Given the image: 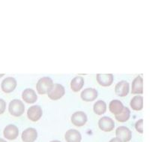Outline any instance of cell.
I'll return each mask as SVG.
<instances>
[{"instance_id":"cell-22","label":"cell","mask_w":150,"mask_h":142,"mask_svg":"<svg viewBox=\"0 0 150 142\" xmlns=\"http://www.w3.org/2000/svg\"><path fill=\"white\" fill-rule=\"evenodd\" d=\"M135 128H136V130L138 132H140V134L143 133V119H140V120H137L135 124Z\"/></svg>"},{"instance_id":"cell-16","label":"cell","mask_w":150,"mask_h":142,"mask_svg":"<svg viewBox=\"0 0 150 142\" xmlns=\"http://www.w3.org/2000/svg\"><path fill=\"white\" fill-rule=\"evenodd\" d=\"M22 98L24 102L28 104H33L38 99L36 92L33 89H29V88L24 89L22 93Z\"/></svg>"},{"instance_id":"cell-18","label":"cell","mask_w":150,"mask_h":142,"mask_svg":"<svg viewBox=\"0 0 150 142\" xmlns=\"http://www.w3.org/2000/svg\"><path fill=\"white\" fill-rule=\"evenodd\" d=\"M84 84V79L81 76H77L71 81V89L72 91L77 92L82 89Z\"/></svg>"},{"instance_id":"cell-12","label":"cell","mask_w":150,"mask_h":142,"mask_svg":"<svg viewBox=\"0 0 150 142\" xmlns=\"http://www.w3.org/2000/svg\"><path fill=\"white\" fill-rule=\"evenodd\" d=\"M96 78L98 83L102 87H109L113 82L112 74H98Z\"/></svg>"},{"instance_id":"cell-13","label":"cell","mask_w":150,"mask_h":142,"mask_svg":"<svg viewBox=\"0 0 150 142\" xmlns=\"http://www.w3.org/2000/svg\"><path fill=\"white\" fill-rule=\"evenodd\" d=\"M65 138L67 142H80L82 140V136L79 131L71 129L65 132Z\"/></svg>"},{"instance_id":"cell-14","label":"cell","mask_w":150,"mask_h":142,"mask_svg":"<svg viewBox=\"0 0 150 142\" xmlns=\"http://www.w3.org/2000/svg\"><path fill=\"white\" fill-rule=\"evenodd\" d=\"M143 79L141 76H137L134 78L131 86V93L133 94H143Z\"/></svg>"},{"instance_id":"cell-20","label":"cell","mask_w":150,"mask_h":142,"mask_svg":"<svg viewBox=\"0 0 150 142\" xmlns=\"http://www.w3.org/2000/svg\"><path fill=\"white\" fill-rule=\"evenodd\" d=\"M94 112L97 115H102L107 111V104L102 100H98L94 104Z\"/></svg>"},{"instance_id":"cell-9","label":"cell","mask_w":150,"mask_h":142,"mask_svg":"<svg viewBox=\"0 0 150 142\" xmlns=\"http://www.w3.org/2000/svg\"><path fill=\"white\" fill-rule=\"evenodd\" d=\"M3 135L4 137L8 140H14L18 137L19 129L15 125L10 124L4 129Z\"/></svg>"},{"instance_id":"cell-6","label":"cell","mask_w":150,"mask_h":142,"mask_svg":"<svg viewBox=\"0 0 150 142\" xmlns=\"http://www.w3.org/2000/svg\"><path fill=\"white\" fill-rule=\"evenodd\" d=\"M42 114V109L39 105H33L27 111L28 118L33 122H37L38 120H39Z\"/></svg>"},{"instance_id":"cell-23","label":"cell","mask_w":150,"mask_h":142,"mask_svg":"<svg viewBox=\"0 0 150 142\" xmlns=\"http://www.w3.org/2000/svg\"><path fill=\"white\" fill-rule=\"evenodd\" d=\"M5 109H6V103L3 99H0V115L5 112Z\"/></svg>"},{"instance_id":"cell-15","label":"cell","mask_w":150,"mask_h":142,"mask_svg":"<svg viewBox=\"0 0 150 142\" xmlns=\"http://www.w3.org/2000/svg\"><path fill=\"white\" fill-rule=\"evenodd\" d=\"M80 96L83 101L92 102L98 97V91L94 88H86L81 92Z\"/></svg>"},{"instance_id":"cell-25","label":"cell","mask_w":150,"mask_h":142,"mask_svg":"<svg viewBox=\"0 0 150 142\" xmlns=\"http://www.w3.org/2000/svg\"><path fill=\"white\" fill-rule=\"evenodd\" d=\"M0 142H7L5 140H4V139L2 138H0Z\"/></svg>"},{"instance_id":"cell-24","label":"cell","mask_w":150,"mask_h":142,"mask_svg":"<svg viewBox=\"0 0 150 142\" xmlns=\"http://www.w3.org/2000/svg\"><path fill=\"white\" fill-rule=\"evenodd\" d=\"M109 142H122L120 139H118L117 138H112Z\"/></svg>"},{"instance_id":"cell-26","label":"cell","mask_w":150,"mask_h":142,"mask_svg":"<svg viewBox=\"0 0 150 142\" xmlns=\"http://www.w3.org/2000/svg\"><path fill=\"white\" fill-rule=\"evenodd\" d=\"M4 75H5V74H0V77H3Z\"/></svg>"},{"instance_id":"cell-19","label":"cell","mask_w":150,"mask_h":142,"mask_svg":"<svg viewBox=\"0 0 150 142\" xmlns=\"http://www.w3.org/2000/svg\"><path fill=\"white\" fill-rule=\"evenodd\" d=\"M131 108L134 111H140L143 108V98L141 96H136L131 100L130 102Z\"/></svg>"},{"instance_id":"cell-7","label":"cell","mask_w":150,"mask_h":142,"mask_svg":"<svg viewBox=\"0 0 150 142\" xmlns=\"http://www.w3.org/2000/svg\"><path fill=\"white\" fill-rule=\"evenodd\" d=\"M71 121L76 126L81 127L86 123L87 116L83 111H77L72 114Z\"/></svg>"},{"instance_id":"cell-2","label":"cell","mask_w":150,"mask_h":142,"mask_svg":"<svg viewBox=\"0 0 150 142\" xmlns=\"http://www.w3.org/2000/svg\"><path fill=\"white\" fill-rule=\"evenodd\" d=\"M8 111L12 116L18 117L21 116L25 111V105L21 100L14 99L9 104Z\"/></svg>"},{"instance_id":"cell-10","label":"cell","mask_w":150,"mask_h":142,"mask_svg":"<svg viewBox=\"0 0 150 142\" xmlns=\"http://www.w3.org/2000/svg\"><path fill=\"white\" fill-rule=\"evenodd\" d=\"M129 92V84L126 81H122L118 83L115 87V92L118 96L125 97Z\"/></svg>"},{"instance_id":"cell-21","label":"cell","mask_w":150,"mask_h":142,"mask_svg":"<svg viewBox=\"0 0 150 142\" xmlns=\"http://www.w3.org/2000/svg\"><path fill=\"white\" fill-rule=\"evenodd\" d=\"M130 114H131L130 110L126 107H124L122 111L119 115L115 116V117H116L117 121L120 122V123H124V122H126L127 120H128V119L130 118Z\"/></svg>"},{"instance_id":"cell-17","label":"cell","mask_w":150,"mask_h":142,"mask_svg":"<svg viewBox=\"0 0 150 142\" xmlns=\"http://www.w3.org/2000/svg\"><path fill=\"white\" fill-rule=\"evenodd\" d=\"M109 109L111 113L116 116L122 111L123 109H124V105H123L122 102H120V100H112L110 102Z\"/></svg>"},{"instance_id":"cell-1","label":"cell","mask_w":150,"mask_h":142,"mask_svg":"<svg viewBox=\"0 0 150 142\" xmlns=\"http://www.w3.org/2000/svg\"><path fill=\"white\" fill-rule=\"evenodd\" d=\"M53 85V80L50 77H44L38 80L36 84V89L39 94L45 95L50 90Z\"/></svg>"},{"instance_id":"cell-27","label":"cell","mask_w":150,"mask_h":142,"mask_svg":"<svg viewBox=\"0 0 150 142\" xmlns=\"http://www.w3.org/2000/svg\"><path fill=\"white\" fill-rule=\"evenodd\" d=\"M50 142H61V141H56V140H54V141H50Z\"/></svg>"},{"instance_id":"cell-4","label":"cell","mask_w":150,"mask_h":142,"mask_svg":"<svg viewBox=\"0 0 150 142\" xmlns=\"http://www.w3.org/2000/svg\"><path fill=\"white\" fill-rule=\"evenodd\" d=\"M116 135L122 142H128L131 141L132 133L129 129L125 126H120L116 129Z\"/></svg>"},{"instance_id":"cell-3","label":"cell","mask_w":150,"mask_h":142,"mask_svg":"<svg viewBox=\"0 0 150 142\" xmlns=\"http://www.w3.org/2000/svg\"><path fill=\"white\" fill-rule=\"evenodd\" d=\"M65 93V89L63 86L59 84H54L47 92L48 97L51 100H58L63 97Z\"/></svg>"},{"instance_id":"cell-11","label":"cell","mask_w":150,"mask_h":142,"mask_svg":"<svg viewBox=\"0 0 150 142\" xmlns=\"http://www.w3.org/2000/svg\"><path fill=\"white\" fill-rule=\"evenodd\" d=\"M23 142H34L38 138V132L34 128H28L23 132L21 135Z\"/></svg>"},{"instance_id":"cell-8","label":"cell","mask_w":150,"mask_h":142,"mask_svg":"<svg viewBox=\"0 0 150 142\" xmlns=\"http://www.w3.org/2000/svg\"><path fill=\"white\" fill-rule=\"evenodd\" d=\"M17 87V81L16 79L12 77H6L2 81L1 87L2 91L5 93H10L15 89Z\"/></svg>"},{"instance_id":"cell-5","label":"cell","mask_w":150,"mask_h":142,"mask_svg":"<svg viewBox=\"0 0 150 142\" xmlns=\"http://www.w3.org/2000/svg\"><path fill=\"white\" fill-rule=\"evenodd\" d=\"M100 129L104 132H111L115 127V123L109 116H103L98 121Z\"/></svg>"}]
</instances>
